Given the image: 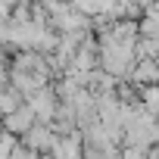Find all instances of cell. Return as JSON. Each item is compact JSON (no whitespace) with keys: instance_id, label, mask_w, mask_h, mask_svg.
<instances>
[{"instance_id":"obj_1","label":"cell","mask_w":159,"mask_h":159,"mask_svg":"<svg viewBox=\"0 0 159 159\" xmlns=\"http://www.w3.org/2000/svg\"><path fill=\"white\" fill-rule=\"evenodd\" d=\"M28 106L38 112V119H41V122H47V125H50V122L56 119V112H59L56 91H53V88H41L38 94H31V97H28Z\"/></svg>"},{"instance_id":"obj_2","label":"cell","mask_w":159,"mask_h":159,"mask_svg":"<svg viewBox=\"0 0 159 159\" xmlns=\"http://www.w3.org/2000/svg\"><path fill=\"white\" fill-rule=\"evenodd\" d=\"M38 122H41V119H38V112L25 103L22 109H16V112H10V116H7V131H13V134H28Z\"/></svg>"},{"instance_id":"obj_3","label":"cell","mask_w":159,"mask_h":159,"mask_svg":"<svg viewBox=\"0 0 159 159\" xmlns=\"http://www.w3.org/2000/svg\"><path fill=\"white\" fill-rule=\"evenodd\" d=\"M131 81H134L137 88L159 84V59H137L134 69H131Z\"/></svg>"},{"instance_id":"obj_4","label":"cell","mask_w":159,"mask_h":159,"mask_svg":"<svg viewBox=\"0 0 159 159\" xmlns=\"http://www.w3.org/2000/svg\"><path fill=\"white\" fill-rule=\"evenodd\" d=\"M137 59H159V38H143L137 41Z\"/></svg>"},{"instance_id":"obj_5","label":"cell","mask_w":159,"mask_h":159,"mask_svg":"<svg viewBox=\"0 0 159 159\" xmlns=\"http://www.w3.org/2000/svg\"><path fill=\"white\" fill-rule=\"evenodd\" d=\"M140 34H143V38H159V16L143 13V19H140Z\"/></svg>"},{"instance_id":"obj_6","label":"cell","mask_w":159,"mask_h":159,"mask_svg":"<svg viewBox=\"0 0 159 159\" xmlns=\"http://www.w3.org/2000/svg\"><path fill=\"white\" fill-rule=\"evenodd\" d=\"M31 3H44V0H31Z\"/></svg>"}]
</instances>
